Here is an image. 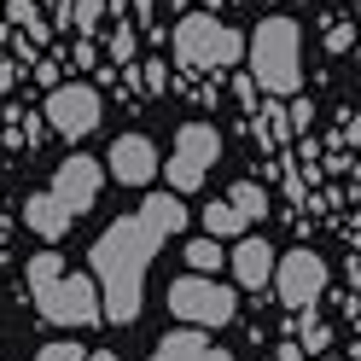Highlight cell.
Returning <instances> with one entry per match:
<instances>
[{
  "mask_svg": "<svg viewBox=\"0 0 361 361\" xmlns=\"http://www.w3.org/2000/svg\"><path fill=\"white\" fill-rule=\"evenodd\" d=\"M87 361H123L117 350H87Z\"/></svg>",
  "mask_w": 361,
  "mask_h": 361,
  "instance_id": "cell-28",
  "label": "cell"
},
{
  "mask_svg": "<svg viewBox=\"0 0 361 361\" xmlns=\"http://www.w3.org/2000/svg\"><path fill=\"white\" fill-rule=\"evenodd\" d=\"M198 361H233L228 350H216V344H204V355H198Z\"/></svg>",
  "mask_w": 361,
  "mask_h": 361,
  "instance_id": "cell-27",
  "label": "cell"
},
{
  "mask_svg": "<svg viewBox=\"0 0 361 361\" xmlns=\"http://www.w3.org/2000/svg\"><path fill=\"white\" fill-rule=\"evenodd\" d=\"M326 47L344 53V47H350V24H332V30H326Z\"/></svg>",
  "mask_w": 361,
  "mask_h": 361,
  "instance_id": "cell-25",
  "label": "cell"
},
{
  "mask_svg": "<svg viewBox=\"0 0 361 361\" xmlns=\"http://www.w3.org/2000/svg\"><path fill=\"white\" fill-rule=\"evenodd\" d=\"M105 169L117 175L123 187H152V180L164 175V157H157V146L146 140V134H117V140H111Z\"/></svg>",
  "mask_w": 361,
  "mask_h": 361,
  "instance_id": "cell-10",
  "label": "cell"
},
{
  "mask_svg": "<svg viewBox=\"0 0 361 361\" xmlns=\"http://www.w3.org/2000/svg\"><path fill=\"white\" fill-rule=\"evenodd\" d=\"M228 198H233V204H239L245 216H251V221H262V216H268V192H262V180H239V187H233Z\"/></svg>",
  "mask_w": 361,
  "mask_h": 361,
  "instance_id": "cell-17",
  "label": "cell"
},
{
  "mask_svg": "<svg viewBox=\"0 0 361 361\" xmlns=\"http://www.w3.org/2000/svg\"><path fill=\"white\" fill-rule=\"evenodd\" d=\"M30 298L41 309V321L53 326H99L105 321V298H99V280L94 274H64V257L59 251H41L30 257Z\"/></svg>",
  "mask_w": 361,
  "mask_h": 361,
  "instance_id": "cell-2",
  "label": "cell"
},
{
  "mask_svg": "<svg viewBox=\"0 0 361 361\" xmlns=\"http://www.w3.org/2000/svg\"><path fill=\"white\" fill-rule=\"evenodd\" d=\"M233 280L245 286V291H262V286H274V262H280V251L268 239H257V233H245L239 245H233Z\"/></svg>",
  "mask_w": 361,
  "mask_h": 361,
  "instance_id": "cell-11",
  "label": "cell"
},
{
  "mask_svg": "<svg viewBox=\"0 0 361 361\" xmlns=\"http://www.w3.org/2000/svg\"><path fill=\"white\" fill-rule=\"evenodd\" d=\"M216 157H221V134H216L210 123H180L175 146H169V164H164L169 192H180V198H187V192H198Z\"/></svg>",
  "mask_w": 361,
  "mask_h": 361,
  "instance_id": "cell-6",
  "label": "cell"
},
{
  "mask_svg": "<svg viewBox=\"0 0 361 361\" xmlns=\"http://www.w3.org/2000/svg\"><path fill=\"white\" fill-rule=\"evenodd\" d=\"M105 6H111V12H123V6H128V0H105Z\"/></svg>",
  "mask_w": 361,
  "mask_h": 361,
  "instance_id": "cell-30",
  "label": "cell"
},
{
  "mask_svg": "<svg viewBox=\"0 0 361 361\" xmlns=\"http://www.w3.org/2000/svg\"><path fill=\"white\" fill-rule=\"evenodd\" d=\"M140 71H146V76H140L146 94H164V87H169V64H157V59H152V64H140Z\"/></svg>",
  "mask_w": 361,
  "mask_h": 361,
  "instance_id": "cell-22",
  "label": "cell"
},
{
  "mask_svg": "<svg viewBox=\"0 0 361 361\" xmlns=\"http://www.w3.org/2000/svg\"><path fill=\"white\" fill-rule=\"evenodd\" d=\"M245 64L268 99H291L303 87V35L291 18H262L251 30V47H245Z\"/></svg>",
  "mask_w": 361,
  "mask_h": 361,
  "instance_id": "cell-3",
  "label": "cell"
},
{
  "mask_svg": "<svg viewBox=\"0 0 361 361\" xmlns=\"http://www.w3.org/2000/svg\"><path fill=\"white\" fill-rule=\"evenodd\" d=\"M198 6H216V0H198Z\"/></svg>",
  "mask_w": 361,
  "mask_h": 361,
  "instance_id": "cell-31",
  "label": "cell"
},
{
  "mask_svg": "<svg viewBox=\"0 0 361 361\" xmlns=\"http://www.w3.org/2000/svg\"><path fill=\"white\" fill-rule=\"evenodd\" d=\"M41 117H47V128L64 134V140H87V134L99 128V117H105V99H99L94 82H53Z\"/></svg>",
  "mask_w": 361,
  "mask_h": 361,
  "instance_id": "cell-7",
  "label": "cell"
},
{
  "mask_svg": "<svg viewBox=\"0 0 361 361\" xmlns=\"http://www.w3.org/2000/svg\"><path fill=\"white\" fill-rule=\"evenodd\" d=\"M152 6H157V0H134V12H140V18H152Z\"/></svg>",
  "mask_w": 361,
  "mask_h": 361,
  "instance_id": "cell-29",
  "label": "cell"
},
{
  "mask_svg": "<svg viewBox=\"0 0 361 361\" xmlns=\"http://www.w3.org/2000/svg\"><path fill=\"white\" fill-rule=\"evenodd\" d=\"M187 228V204L180 192H152L134 216L111 221V228L94 239V280H99V298H105V321L111 326H134L146 309V268L152 257L164 251V239H175Z\"/></svg>",
  "mask_w": 361,
  "mask_h": 361,
  "instance_id": "cell-1",
  "label": "cell"
},
{
  "mask_svg": "<svg viewBox=\"0 0 361 361\" xmlns=\"http://www.w3.org/2000/svg\"><path fill=\"white\" fill-rule=\"evenodd\" d=\"M251 134H257L262 146H280L286 134H291V117H286L280 105H262V111H257V123H251Z\"/></svg>",
  "mask_w": 361,
  "mask_h": 361,
  "instance_id": "cell-16",
  "label": "cell"
},
{
  "mask_svg": "<svg viewBox=\"0 0 361 361\" xmlns=\"http://www.w3.org/2000/svg\"><path fill=\"white\" fill-rule=\"evenodd\" d=\"M6 18H12V24H18V30H30L35 41H41V35H47V30H41V12H35V0H6Z\"/></svg>",
  "mask_w": 361,
  "mask_h": 361,
  "instance_id": "cell-19",
  "label": "cell"
},
{
  "mask_svg": "<svg viewBox=\"0 0 361 361\" xmlns=\"http://www.w3.org/2000/svg\"><path fill=\"white\" fill-rule=\"evenodd\" d=\"M355 18H361V0H355Z\"/></svg>",
  "mask_w": 361,
  "mask_h": 361,
  "instance_id": "cell-32",
  "label": "cell"
},
{
  "mask_svg": "<svg viewBox=\"0 0 361 361\" xmlns=\"http://www.w3.org/2000/svg\"><path fill=\"white\" fill-rule=\"evenodd\" d=\"M169 41H175V59L187 71H233V64H245V47H251V35L221 24L216 12H187Z\"/></svg>",
  "mask_w": 361,
  "mask_h": 361,
  "instance_id": "cell-4",
  "label": "cell"
},
{
  "mask_svg": "<svg viewBox=\"0 0 361 361\" xmlns=\"http://www.w3.org/2000/svg\"><path fill=\"white\" fill-rule=\"evenodd\" d=\"M99 187H105V164H99V157H87V152L64 157L59 175H53V192H59V204L71 210V216H87V210H94V204H99Z\"/></svg>",
  "mask_w": 361,
  "mask_h": 361,
  "instance_id": "cell-9",
  "label": "cell"
},
{
  "mask_svg": "<svg viewBox=\"0 0 361 361\" xmlns=\"http://www.w3.org/2000/svg\"><path fill=\"white\" fill-rule=\"evenodd\" d=\"M35 361H87V350H76V344H64V338H59V344H41Z\"/></svg>",
  "mask_w": 361,
  "mask_h": 361,
  "instance_id": "cell-21",
  "label": "cell"
},
{
  "mask_svg": "<svg viewBox=\"0 0 361 361\" xmlns=\"http://www.w3.org/2000/svg\"><path fill=\"white\" fill-rule=\"evenodd\" d=\"M326 257H314L309 245H298V251H286L280 262H274V298L298 314V309H314L326 298Z\"/></svg>",
  "mask_w": 361,
  "mask_h": 361,
  "instance_id": "cell-8",
  "label": "cell"
},
{
  "mask_svg": "<svg viewBox=\"0 0 361 361\" xmlns=\"http://www.w3.org/2000/svg\"><path fill=\"white\" fill-rule=\"evenodd\" d=\"M94 64H99V47H94V41H76V71H94Z\"/></svg>",
  "mask_w": 361,
  "mask_h": 361,
  "instance_id": "cell-24",
  "label": "cell"
},
{
  "mask_svg": "<svg viewBox=\"0 0 361 361\" xmlns=\"http://www.w3.org/2000/svg\"><path fill=\"white\" fill-rule=\"evenodd\" d=\"M198 221H204V233H216V239H245V228H251V216H245V210L233 204V198L210 204V210L198 216Z\"/></svg>",
  "mask_w": 361,
  "mask_h": 361,
  "instance_id": "cell-13",
  "label": "cell"
},
{
  "mask_svg": "<svg viewBox=\"0 0 361 361\" xmlns=\"http://www.w3.org/2000/svg\"><path fill=\"white\" fill-rule=\"evenodd\" d=\"M204 344H210L204 326H192V332H169L164 344L152 350V361H198V355H204Z\"/></svg>",
  "mask_w": 361,
  "mask_h": 361,
  "instance_id": "cell-14",
  "label": "cell"
},
{
  "mask_svg": "<svg viewBox=\"0 0 361 361\" xmlns=\"http://www.w3.org/2000/svg\"><path fill=\"white\" fill-rule=\"evenodd\" d=\"M169 314H180L187 326H228L239 314V291L216 274H180L169 286Z\"/></svg>",
  "mask_w": 361,
  "mask_h": 361,
  "instance_id": "cell-5",
  "label": "cell"
},
{
  "mask_svg": "<svg viewBox=\"0 0 361 361\" xmlns=\"http://www.w3.org/2000/svg\"><path fill=\"white\" fill-rule=\"evenodd\" d=\"M286 117H291V134H309V117H314V105L291 94V105H286Z\"/></svg>",
  "mask_w": 361,
  "mask_h": 361,
  "instance_id": "cell-23",
  "label": "cell"
},
{
  "mask_svg": "<svg viewBox=\"0 0 361 361\" xmlns=\"http://www.w3.org/2000/svg\"><path fill=\"white\" fill-rule=\"evenodd\" d=\"M24 228H30L35 239H47V245H59L64 233L76 228V216L64 210V204H59V192L47 187V192H30V198H24Z\"/></svg>",
  "mask_w": 361,
  "mask_h": 361,
  "instance_id": "cell-12",
  "label": "cell"
},
{
  "mask_svg": "<svg viewBox=\"0 0 361 361\" xmlns=\"http://www.w3.org/2000/svg\"><path fill=\"white\" fill-rule=\"evenodd\" d=\"M274 361H280V355H274Z\"/></svg>",
  "mask_w": 361,
  "mask_h": 361,
  "instance_id": "cell-33",
  "label": "cell"
},
{
  "mask_svg": "<svg viewBox=\"0 0 361 361\" xmlns=\"http://www.w3.org/2000/svg\"><path fill=\"white\" fill-rule=\"evenodd\" d=\"M180 257H187V268H192V274H216V268L228 262V257H221V239H216V233L187 239V251H180Z\"/></svg>",
  "mask_w": 361,
  "mask_h": 361,
  "instance_id": "cell-15",
  "label": "cell"
},
{
  "mask_svg": "<svg viewBox=\"0 0 361 361\" xmlns=\"http://www.w3.org/2000/svg\"><path fill=\"white\" fill-rule=\"evenodd\" d=\"M303 355H309V350L298 344V338H291V344H280V361H303Z\"/></svg>",
  "mask_w": 361,
  "mask_h": 361,
  "instance_id": "cell-26",
  "label": "cell"
},
{
  "mask_svg": "<svg viewBox=\"0 0 361 361\" xmlns=\"http://www.w3.org/2000/svg\"><path fill=\"white\" fill-rule=\"evenodd\" d=\"M134 47H140V41H134V24H117V30H111V59H117L123 71H128V59H134Z\"/></svg>",
  "mask_w": 361,
  "mask_h": 361,
  "instance_id": "cell-20",
  "label": "cell"
},
{
  "mask_svg": "<svg viewBox=\"0 0 361 361\" xmlns=\"http://www.w3.org/2000/svg\"><path fill=\"white\" fill-rule=\"evenodd\" d=\"M105 12H111L105 0H71V24H76V35H94V24H99Z\"/></svg>",
  "mask_w": 361,
  "mask_h": 361,
  "instance_id": "cell-18",
  "label": "cell"
}]
</instances>
